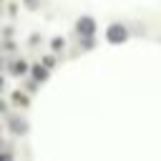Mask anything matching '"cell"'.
Returning <instances> with one entry per match:
<instances>
[{"label":"cell","instance_id":"8992f818","mask_svg":"<svg viewBox=\"0 0 161 161\" xmlns=\"http://www.w3.org/2000/svg\"><path fill=\"white\" fill-rule=\"evenodd\" d=\"M53 48L60 50V48H63V38H55V40H53Z\"/></svg>","mask_w":161,"mask_h":161},{"label":"cell","instance_id":"277c9868","mask_svg":"<svg viewBox=\"0 0 161 161\" xmlns=\"http://www.w3.org/2000/svg\"><path fill=\"white\" fill-rule=\"evenodd\" d=\"M33 75H35V80H43V78L48 75V70H45V68H40V65H35V68H33Z\"/></svg>","mask_w":161,"mask_h":161},{"label":"cell","instance_id":"3957f363","mask_svg":"<svg viewBox=\"0 0 161 161\" xmlns=\"http://www.w3.org/2000/svg\"><path fill=\"white\" fill-rule=\"evenodd\" d=\"M10 128H13L15 133H25V128H28V126H25V121H20V118H13V121H10Z\"/></svg>","mask_w":161,"mask_h":161},{"label":"cell","instance_id":"6da1fadb","mask_svg":"<svg viewBox=\"0 0 161 161\" xmlns=\"http://www.w3.org/2000/svg\"><path fill=\"white\" fill-rule=\"evenodd\" d=\"M106 38H108L111 43H123V40L128 38V33H126V28H123V25H111V28H108V33H106Z\"/></svg>","mask_w":161,"mask_h":161},{"label":"cell","instance_id":"5b68a950","mask_svg":"<svg viewBox=\"0 0 161 161\" xmlns=\"http://www.w3.org/2000/svg\"><path fill=\"white\" fill-rule=\"evenodd\" d=\"M25 68H28V65L20 60V63H15V65H13V73H25Z\"/></svg>","mask_w":161,"mask_h":161},{"label":"cell","instance_id":"7a4b0ae2","mask_svg":"<svg viewBox=\"0 0 161 161\" xmlns=\"http://www.w3.org/2000/svg\"><path fill=\"white\" fill-rule=\"evenodd\" d=\"M75 28H78V33H80V35H93V30H96V23H93V18H80Z\"/></svg>","mask_w":161,"mask_h":161},{"label":"cell","instance_id":"52a82bcc","mask_svg":"<svg viewBox=\"0 0 161 161\" xmlns=\"http://www.w3.org/2000/svg\"><path fill=\"white\" fill-rule=\"evenodd\" d=\"M3 161H13V156H10L8 151H5V156H3Z\"/></svg>","mask_w":161,"mask_h":161}]
</instances>
